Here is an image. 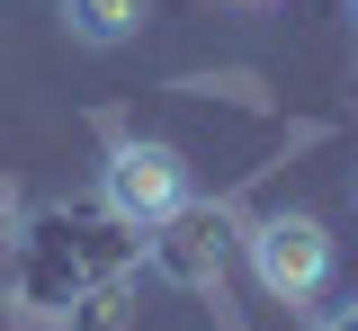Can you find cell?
Returning a JSON list of instances; mask_svg holds the SVG:
<instances>
[{"label":"cell","mask_w":358,"mask_h":331,"mask_svg":"<svg viewBox=\"0 0 358 331\" xmlns=\"http://www.w3.org/2000/svg\"><path fill=\"white\" fill-rule=\"evenodd\" d=\"M99 197H108L117 224H171L179 206H188V161H179V143L117 135L108 143V170H99Z\"/></svg>","instance_id":"cell-1"},{"label":"cell","mask_w":358,"mask_h":331,"mask_svg":"<svg viewBox=\"0 0 358 331\" xmlns=\"http://www.w3.org/2000/svg\"><path fill=\"white\" fill-rule=\"evenodd\" d=\"M143 18H152V0H63V27H72V45H90V54L134 45Z\"/></svg>","instance_id":"cell-3"},{"label":"cell","mask_w":358,"mask_h":331,"mask_svg":"<svg viewBox=\"0 0 358 331\" xmlns=\"http://www.w3.org/2000/svg\"><path fill=\"white\" fill-rule=\"evenodd\" d=\"M251 278H260V295H278V304H313V295L331 286V233H322V215H305V206L260 215V224H251Z\"/></svg>","instance_id":"cell-2"},{"label":"cell","mask_w":358,"mask_h":331,"mask_svg":"<svg viewBox=\"0 0 358 331\" xmlns=\"http://www.w3.org/2000/svg\"><path fill=\"white\" fill-rule=\"evenodd\" d=\"M242 9H268V0H242Z\"/></svg>","instance_id":"cell-5"},{"label":"cell","mask_w":358,"mask_h":331,"mask_svg":"<svg viewBox=\"0 0 358 331\" xmlns=\"http://www.w3.org/2000/svg\"><path fill=\"white\" fill-rule=\"evenodd\" d=\"M350 9H358V0H350Z\"/></svg>","instance_id":"cell-6"},{"label":"cell","mask_w":358,"mask_h":331,"mask_svg":"<svg viewBox=\"0 0 358 331\" xmlns=\"http://www.w3.org/2000/svg\"><path fill=\"white\" fill-rule=\"evenodd\" d=\"M313 331H358V295L350 304H313Z\"/></svg>","instance_id":"cell-4"}]
</instances>
